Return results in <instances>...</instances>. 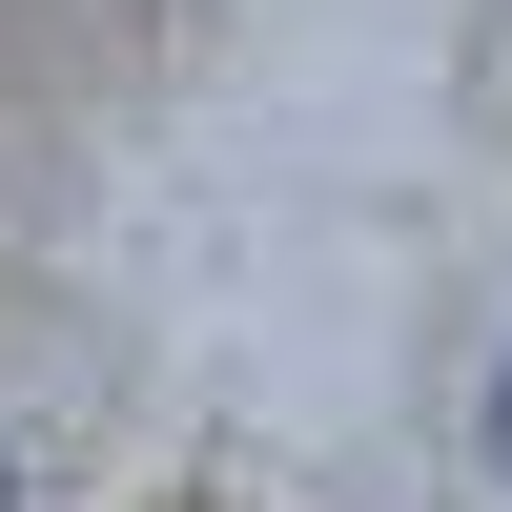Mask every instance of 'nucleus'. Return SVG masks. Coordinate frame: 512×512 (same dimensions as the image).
I'll return each mask as SVG.
<instances>
[{"label": "nucleus", "instance_id": "f257e3e1", "mask_svg": "<svg viewBox=\"0 0 512 512\" xmlns=\"http://www.w3.org/2000/svg\"><path fill=\"white\" fill-rule=\"evenodd\" d=\"M472 451H492V492H512V369H492V431H472Z\"/></svg>", "mask_w": 512, "mask_h": 512}]
</instances>
